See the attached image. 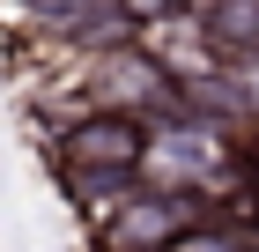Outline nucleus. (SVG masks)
<instances>
[{"label":"nucleus","mask_w":259,"mask_h":252,"mask_svg":"<svg viewBox=\"0 0 259 252\" xmlns=\"http://www.w3.org/2000/svg\"><path fill=\"white\" fill-rule=\"evenodd\" d=\"M193 30H200V52L222 75H237V82L259 75V0H200Z\"/></svg>","instance_id":"nucleus-5"},{"label":"nucleus","mask_w":259,"mask_h":252,"mask_svg":"<svg viewBox=\"0 0 259 252\" xmlns=\"http://www.w3.org/2000/svg\"><path fill=\"white\" fill-rule=\"evenodd\" d=\"M244 245H252V237H237V230H230V215L215 208L207 223H193L178 245H163V252H244Z\"/></svg>","instance_id":"nucleus-6"},{"label":"nucleus","mask_w":259,"mask_h":252,"mask_svg":"<svg viewBox=\"0 0 259 252\" xmlns=\"http://www.w3.org/2000/svg\"><path fill=\"white\" fill-rule=\"evenodd\" d=\"M111 8H119V22L134 30V38H148V30H163V22L185 15V0H111Z\"/></svg>","instance_id":"nucleus-7"},{"label":"nucleus","mask_w":259,"mask_h":252,"mask_svg":"<svg viewBox=\"0 0 259 252\" xmlns=\"http://www.w3.org/2000/svg\"><path fill=\"white\" fill-rule=\"evenodd\" d=\"M244 178V141L200 126V119H156L148 126V163H141V186L156 193L200 200V208H222V186Z\"/></svg>","instance_id":"nucleus-2"},{"label":"nucleus","mask_w":259,"mask_h":252,"mask_svg":"<svg viewBox=\"0 0 259 252\" xmlns=\"http://www.w3.org/2000/svg\"><path fill=\"white\" fill-rule=\"evenodd\" d=\"M244 252H259V237H252V245H244Z\"/></svg>","instance_id":"nucleus-9"},{"label":"nucleus","mask_w":259,"mask_h":252,"mask_svg":"<svg viewBox=\"0 0 259 252\" xmlns=\"http://www.w3.org/2000/svg\"><path fill=\"white\" fill-rule=\"evenodd\" d=\"M237 186H244V208H252V230H259V134L244 141V178Z\"/></svg>","instance_id":"nucleus-8"},{"label":"nucleus","mask_w":259,"mask_h":252,"mask_svg":"<svg viewBox=\"0 0 259 252\" xmlns=\"http://www.w3.org/2000/svg\"><path fill=\"white\" fill-rule=\"evenodd\" d=\"M81 97H89V112H126L156 126V119H185V75L148 38H126L111 52L81 59Z\"/></svg>","instance_id":"nucleus-3"},{"label":"nucleus","mask_w":259,"mask_h":252,"mask_svg":"<svg viewBox=\"0 0 259 252\" xmlns=\"http://www.w3.org/2000/svg\"><path fill=\"white\" fill-rule=\"evenodd\" d=\"M141 163H148V126L126 112H89L81 104L67 126H52V178L74 208L104 215L111 200H126L141 186Z\"/></svg>","instance_id":"nucleus-1"},{"label":"nucleus","mask_w":259,"mask_h":252,"mask_svg":"<svg viewBox=\"0 0 259 252\" xmlns=\"http://www.w3.org/2000/svg\"><path fill=\"white\" fill-rule=\"evenodd\" d=\"M207 215H215V208H200V200L156 193V186H134L126 200H111V208L97 215L89 245H97V252H163V245H178L193 223H207Z\"/></svg>","instance_id":"nucleus-4"}]
</instances>
